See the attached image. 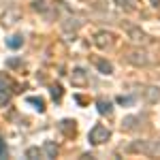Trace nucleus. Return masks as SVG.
Returning <instances> with one entry per match:
<instances>
[{
	"mask_svg": "<svg viewBox=\"0 0 160 160\" xmlns=\"http://www.w3.org/2000/svg\"><path fill=\"white\" fill-rule=\"evenodd\" d=\"M109 137H111L109 128H107V126H102V124H96V126L90 130V135H88V141H90L92 145H100V143H105Z\"/></svg>",
	"mask_w": 160,
	"mask_h": 160,
	"instance_id": "nucleus-1",
	"label": "nucleus"
},
{
	"mask_svg": "<svg viewBox=\"0 0 160 160\" xmlns=\"http://www.w3.org/2000/svg\"><path fill=\"white\" fill-rule=\"evenodd\" d=\"M128 62L135 64V66H148L149 56H148V51H143V49H132L128 53Z\"/></svg>",
	"mask_w": 160,
	"mask_h": 160,
	"instance_id": "nucleus-2",
	"label": "nucleus"
},
{
	"mask_svg": "<svg viewBox=\"0 0 160 160\" xmlns=\"http://www.w3.org/2000/svg\"><path fill=\"white\" fill-rule=\"evenodd\" d=\"M128 38H130L132 43H137V45H145V43H149V37L141 30V28H135V26L128 28Z\"/></svg>",
	"mask_w": 160,
	"mask_h": 160,
	"instance_id": "nucleus-3",
	"label": "nucleus"
},
{
	"mask_svg": "<svg viewBox=\"0 0 160 160\" xmlns=\"http://www.w3.org/2000/svg\"><path fill=\"white\" fill-rule=\"evenodd\" d=\"M83 26V19L81 17H77V15H73V13H68V15H64V22H62V28L68 32V30H77V28H81Z\"/></svg>",
	"mask_w": 160,
	"mask_h": 160,
	"instance_id": "nucleus-4",
	"label": "nucleus"
},
{
	"mask_svg": "<svg viewBox=\"0 0 160 160\" xmlns=\"http://www.w3.org/2000/svg\"><path fill=\"white\" fill-rule=\"evenodd\" d=\"M71 83L75 88H86L88 86V73L83 68H75L73 73H71Z\"/></svg>",
	"mask_w": 160,
	"mask_h": 160,
	"instance_id": "nucleus-5",
	"label": "nucleus"
},
{
	"mask_svg": "<svg viewBox=\"0 0 160 160\" xmlns=\"http://www.w3.org/2000/svg\"><path fill=\"white\" fill-rule=\"evenodd\" d=\"M111 43H113V37H111V32H105V30L96 32V37H94V45H96L98 49H107Z\"/></svg>",
	"mask_w": 160,
	"mask_h": 160,
	"instance_id": "nucleus-6",
	"label": "nucleus"
},
{
	"mask_svg": "<svg viewBox=\"0 0 160 160\" xmlns=\"http://www.w3.org/2000/svg\"><path fill=\"white\" fill-rule=\"evenodd\" d=\"M143 154H148V156H156V158H160V139L143 141Z\"/></svg>",
	"mask_w": 160,
	"mask_h": 160,
	"instance_id": "nucleus-7",
	"label": "nucleus"
},
{
	"mask_svg": "<svg viewBox=\"0 0 160 160\" xmlns=\"http://www.w3.org/2000/svg\"><path fill=\"white\" fill-rule=\"evenodd\" d=\"M60 130L66 137H73L77 132V126H75V120H62L60 122Z\"/></svg>",
	"mask_w": 160,
	"mask_h": 160,
	"instance_id": "nucleus-8",
	"label": "nucleus"
},
{
	"mask_svg": "<svg viewBox=\"0 0 160 160\" xmlns=\"http://www.w3.org/2000/svg\"><path fill=\"white\" fill-rule=\"evenodd\" d=\"M17 19H19V11L17 9H11V11H7L2 15V26H13Z\"/></svg>",
	"mask_w": 160,
	"mask_h": 160,
	"instance_id": "nucleus-9",
	"label": "nucleus"
},
{
	"mask_svg": "<svg viewBox=\"0 0 160 160\" xmlns=\"http://www.w3.org/2000/svg\"><path fill=\"white\" fill-rule=\"evenodd\" d=\"M145 100H148V102H158L160 100V90L156 86H148L145 88Z\"/></svg>",
	"mask_w": 160,
	"mask_h": 160,
	"instance_id": "nucleus-10",
	"label": "nucleus"
},
{
	"mask_svg": "<svg viewBox=\"0 0 160 160\" xmlns=\"http://www.w3.org/2000/svg\"><path fill=\"white\" fill-rule=\"evenodd\" d=\"M56 154H58L56 143H53V141H47V143L43 145V158H56Z\"/></svg>",
	"mask_w": 160,
	"mask_h": 160,
	"instance_id": "nucleus-11",
	"label": "nucleus"
},
{
	"mask_svg": "<svg viewBox=\"0 0 160 160\" xmlns=\"http://www.w3.org/2000/svg\"><path fill=\"white\" fill-rule=\"evenodd\" d=\"M96 107H98V113H102V115H111V113H113L111 102H109V100H105V98H98V100H96Z\"/></svg>",
	"mask_w": 160,
	"mask_h": 160,
	"instance_id": "nucleus-12",
	"label": "nucleus"
},
{
	"mask_svg": "<svg viewBox=\"0 0 160 160\" xmlns=\"http://www.w3.org/2000/svg\"><path fill=\"white\" fill-rule=\"evenodd\" d=\"M26 102L34 105V109H37L38 113H43V111H45V100L38 98V96H28V98H26Z\"/></svg>",
	"mask_w": 160,
	"mask_h": 160,
	"instance_id": "nucleus-13",
	"label": "nucleus"
},
{
	"mask_svg": "<svg viewBox=\"0 0 160 160\" xmlns=\"http://www.w3.org/2000/svg\"><path fill=\"white\" fill-rule=\"evenodd\" d=\"M7 45H9L11 49H19V47L24 45V37H22V34H13L11 38H7Z\"/></svg>",
	"mask_w": 160,
	"mask_h": 160,
	"instance_id": "nucleus-14",
	"label": "nucleus"
},
{
	"mask_svg": "<svg viewBox=\"0 0 160 160\" xmlns=\"http://www.w3.org/2000/svg\"><path fill=\"white\" fill-rule=\"evenodd\" d=\"M96 68H98L102 75H111L113 73V64L107 60H96Z\"/></svg>",
	"mask_w": 160,
	"mask_h": 160,
	"instance_id": "nucleus-15",
	"label": "nucleus"
},
{
	"mask_svg": "<svg viewBox=\"0 0 160 160\" xmlns=\"http://www.w3.org/2000/svg\"><path fill=\"white\" fill-rule=\"evenodd\" d=\"M9 98H11V92H9L7 88H2V86H0V107L9 105Z\"/></svg>",
	"mask_w": 160,
	"mask_h": 160,
	"instance_id": "nucleus-16",
	"label": "nucleus"
},
{
	"mask_svg": "<svg viewBox=\"0 0 160 160\" xmlns=\"http://www.w3.org/2000/svg\"><path fill=\"white\" fill-rule=\"evenodd\" d=\"M135 122H139V118H135V115H128V118H124L122 128H126V130H130V128H135Z\"/></svg>",
	"mask_w": 160,
	"mask_h": 160,
	"instance_id": "nucleus-17",
	"label": "nucleus"
},
{
	"mask_svg": "<svg viewBox=\"0 0 160 160\" xmlns=\"http://www.w3.org/2000/svg\"><path fill=\"white\" fill-rule=\"evenodd\" d=\"M26 156L28 158H43V149L41 148H28L26 149Z\"/></svg>",
	"mask_w": 160,
	"mask_h": 160,
	"instance_id": "nucleus-18",
	"label": "nucleus"
},
{
	"mask_svg": "<svg viewBox=\"0 0 160 160\" xmlns=\"http://www.w3.org/2000/svg\"><path fill=\"white\" fill-rule=\"evenodd\" d=\"M51 96H53V100H60L62 98V88L60 86H53V88H51Z\"/></svg>",
	"mask_w": 160,
	"mask_h": 160,
	"instance_id": "nucleus-19",
	"label": "nucleus"
},
{
	"mask_svg": "<svg viewBox=\"0 0 160 160\" xmlns=\"http://www.w3.org/2000/svg\"><path fill=\"white\" fill-rule=\"evenodd\" d=\"M118 102H120V105H132V102H135V98H132V96H120V98H118Z\"/></svg>",
	"mask_w": 160,
	"mask_h": 160,
	"instance_id": "nucleus-20",
	"label": "nucleus"
},
{
	"mask_svg": "<svg viewBox=\"0 0 160 160\" xmlns=\"http://www.w3.org/2000/svg\"><path fill=\"white\" fill-rule=\"evenodd\" d=\"M7 156V145H4V139L0 137V158H4Z\"/></svg>",
	"mask_w": 160,
	"mask_h": 160,
	"instance_id": "nucleus-21",
	"label": "nucleus"
},
{
	"mask_svg": "<svg viewBox=\"0 0 160 160\" xmlns=\"http://www.w3.org/2000/svg\"><path fill=\"white\" fill-rule=\"evenodd\" d=\"M32 7H34V9H37V11H45V4H43V2H34V4H32Z\"/></svg>",
	"mask_w": 160,
	"mask_h": 160,
	"instance_id": "nucleus-22",
	"label": "nucleus"
},
{
	"mask_svg": "<svg viewBox=\"0 0 160 160\" xmlns=\"http://www.w3.org/2000/svg\"><path fill=\"white\" fill-rule=\"evenodd\" d=\"M115 2H118V4H135V0H115Z\"/></svg>",
	"mask_w": 160,
	"mask_h": 160,
	"instance_id": "nucleus-23",
	"label": "nucleus"
},
{
	"mask_svg": "<svg viewBox=\"0 0 160 160\" xmlns=\"http://www.w3.org/2000/svg\"><path fill=\"white\" fill-rule=\"evenodd\" d=\"M152 2V7H160V0H149Z\"/></svg>",
	"mask_w": 160,
	"mask_h": 160,
	"instance_id": "nucleus-24",
	"label": "nucleus"
}]
</instances>
